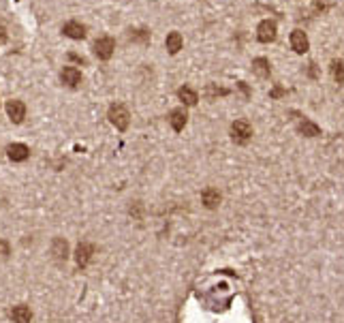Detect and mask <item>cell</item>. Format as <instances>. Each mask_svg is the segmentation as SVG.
Instances as JSON below:
<instances>
[{"mask_svg":"<svg viewBox=\"0 0 344 323\" xmlns=\"http://www.w3.org/2000/svg\"><path fill=\"white\" fill-rule=\"evenodd\" d=\"M203 203H205V208L214 210V208L221 203V193H218L216 189H205L203 191Z\"/></svg>","mask_w":344,"mask_h":323,"instance_id":"2e32d148","label":"cell"},{"mask_svg":"<svg viewBox=\"0 0 344 323\" xmlns=\"http://www.w3.org/2000/svg\"><path fill=\"white\" fill-rule=\"evenodd\" d=\"M113 49H116V41L111 37H101L95 41V56L99 60H109L113 56Z\"/></svg>","mask_w":344,"mask_h":323,"instance_id":"7a4b0ae2","label":"cell"},{"mask_svg":"<svg viewBox=\"0 0 344 323\" xmlns=\"http://www.w3.org/2000/svg\"><path fill=\"white\" fill-rule=\"evenodd\" d=\"M7 41V30H5V26L0 24V43H5Z\"/></svg>","mask_w":344,"mask_h":323,"instance_id":"cb8c5ba5","label":"cell"},{"mask_svg":"<svg viewBox=\"0 0 344 323\" xmlns=\"http://www.w3.org/2000/svg\"><path fill=\"white\" fill-rule=\"evenodd\" d=\"M283 95H285V90H283V88H276V90L272 92V97H283Z\"/></svg>","mask_w":344,"mask_h":323,"instance_id":"d4e9b609","label":"cell"},{"mask_svg":"<svg viewBox=\"0 0 344 323\" xmlns=\"http://www.w3.org/2000/svg\"><path fill=\"white\" fill-rule=\"evenodd\" d=\"M11 319H13V323H30L33 321V312H30L28 306L19 304V306H15L11 310Z\"/></svg>","mask_w":344,"mask_h":323,"instance_id":"7c38bea8","label":"cell"},{"mask_svg":"<svg viewBox=\"0 0 344 323\" xmlns=\"http://www.w3.org/2000/svg\"><path fill=\"white\" fill-rule=\"evenodd\" d=\"M229 95V90L227 88H216V86H207V97L214 99V97H225Z\"/></svg>","mask_w":344,"mask_h":323,"instance_id":"44dd1931","label":"cell"},{"mask_svg":"<svg viewBox=\"0 0 344 323\" xmlns=\"http://www.w3.org/2000/svg\"><path fill=\"white\" fill-rule=\"evenodd\" d=\"M131 39L137 41V43H148V41H150V33H148L145 28H141V30H131Z\"/></svg>","mask_w":344,"mask_h":323,"instance_id":"d6986e66","label":"cell"},{"mask_svg":"<svg viewBox=\"0 0 344 323\" xmlns=\"http://www.w3.org/2000/svg\"><path fill=\"white\" fill-rule=\"evenodd\" d=\"M7 113H9V118H11V122L19 124V122H24V118H26V105L22 101L13 99V101L7 103Z\"/></svg>","mask_w":344,"mask_h":323,"instance_id":"52a82bcc","label":"cell"},{"mask_svg":"<svg viewBox=\"0 0 344 323\" xmlns=\"http://www.w3.org/2000/svg\"><path fill=\"white\" fill-rule=\"evenodd\" d=\"M51 253H54L56 259H67L69 257V246L62 238H56L54 244H51Z\"/></svg>","mask_w":344,"mask_h":323,"instance_id":"e0dca14e","label":"cell"},{"mask_svg":"<svg viewBox=\"0 0 344 323\" xmlns=\"http://www.w3.org/2000/svg\"><path fill=\"white\" fill-rule=\"evenodd\" d=\"M182 45H184V39H182V35L180 33H169L167 35V39H165V47H167V51L169 54H178V51L182 49Z\"/></svg>","mask_w":344,"mask_h":323,"instance_id":"30bf717a","label":"cell"},{"mask_svg":"<svg viewBox=\"0 0 344 323\" xmlns=\"http://www.w3.org/2000/svg\"><path fill=\"white\" fill-rule=\"evenodd\" d=\"M7 255H9V242L0 240V257H7Z\"/></svg>","mask_w":344,"mask_h":323,"instance_id":"7402d4cb","label":"cell"},{"mask_svg":"<svg viewBox=\"0 0 344 323\" xmlns=\"http://www.w3.org/2000/svg\"><path fill=\"white\" fill-rule=\"evenodd\" d=\"M299 133H301V135H306V137H317V135H321V129L317 127L315 122L304 120V122L299 124Z\"/></svg>","mask_w":344,"mask_h":323,"instance_id":"ac0fdd59","label":"cell"},{"mask_svg":"<svg viewBox=\"0 0 344 323\" xmlns=\"http://www.w3.org/2000/svg\"><path fill=\"white\" fill-rule=\"evenodd\" d=\"M62 33H65V37H69V39L81 41V39H86V26L79 24V22H67L65 26H62Z\"/></svg>","mask_w":344,"mask_h":323,"instance_id":"ba28073f","label":"cell"},{"mask_svg":"<svg viewBox=\"0 0 344 323\" xmlns=\"http://www.w3.org/2000/svg\"><path fill=\"white\" fill-rule=\"evenodd\" d=\"M186 120H189V116H186V111H184L182 107L173 109V111L169 113V124L173 127V131H178V133L186 127Z\"/></svg>","mask_w":344,"mask_h":323,"instance_id":"8fae6325","label":"cell"},{"mask_svg":"<svg viewBox=\"0 0 344 323\" xmlns=\"http://www.w3.org/2000/svg\"><path fill=\"white\" fill-rule=\"evenodd\" d=\"M331 75H333V79H336L338 84H342V60L340 58L331 62Z\"/></svg>","mask_w":344,"mask_h":323,"instance_id":"ffe728a7","label":"cell"},{"mask_svg":"<svg viewBox=\"0 0 344 323\" xmlns=\"http://www.w3.org/2000/svg\"><path fill=\"white\" fill-rule=\"evenodd\" d=\"M253 71L257 73L259 77H269V73H272V65H269L267 58H255L253 60Z\"/></svg>","mask_w":344,"mask_h":323,"instance_id":"5bb4252c","label":"cell"},{"mask_svg":"<svg viewBox=\"0 0 344 323\" xmlns=\"http://www.w3.org/2000/svg\"><path fill=\"white\" fill-rule=\"evenodd\" d=\"M231 135H233L235 141L244 143V141H248L250 137H253V127H250L246 120H235L231 124Z\"/></svg>","mask_w":344,"mask_h":323,"instance_id":"277c9868","label":"cell"},{"mask_svg":"<svg viewBox=\"0 0 344 323\" xmlns=\"http://www.w3.org/2000/svg\"><path fill=\"white\" fill-rule=\"evenodd\" d=\"M7 154H9V159H11V161L22 163V161H26L28 156H30V148H28V145H24V143H11L7 148Z\"/></svg>","mask_w":344,"mask_h":323,"instance_id":"9c48e42d","label":"cell"},{"mask_svg":"<svg viewBox=\"0 0 344 323\" xmlns=\"http://www.w3.org/2000/svg\"><path fill=\"white\" fill-rule=\"evenodd\" d=\"M60 79L62 84L69 86V88H77L81 84V71L75 67H65L60 71Z\"/></svg>","mask_w":344,"mask_h":323,"instance_id":"8992f818","label":"cell"},{"mask_svg":"<svg viewBox=\"0 0 344 323\" xmlns=\"http://www.w3.org/2000/svg\"><path fill=\"white\" fill-rule=\"evenodd\" d=\"M178 97H180V101L186 103V105H197V101H199V95H197L191 86H182L178 90Z\"/></svg>","mask_w":344,"mask_h":323,"instance_id":"9a60e30c","label":"cell"},{"mask_svg":"<svg viewBox=\"0 0 344 323\" xmlns=\"http://www.w3.org/2000/svg\"><path fill=\"white\" fill-rule=\"evenodd\" d=\"M291 47H293L295 54H306L310 49V41H308L304 30H293V33H291Z\"/></svg>","mask_w":344,"mask_h":323,"instance_id":"5b68a950","label":"cell"},{"mask_svg":"<svg viewBox=\"0 0 344 323\" xmlns=\"http://www.w3.org/2000/svg\"><path fill=\"white\" fill-rule=\"evenodd\" d=\"M92 253H95V246L92 244H88V242H83V244H79L77 246V263L83 268V266H88V261L92 259Z\"/></svg>","mask_w":344,"mask_h":323,"instance_id":"4fadbf2b","label":"cell"},{"mask_svg":"<svg viewBox=\"0 0 344 323\" xmlns=\"http://www.w3.org/2000/svg\"><path fill=\"white\" fill-rule=\"evenodd\" d=\"M107 118H109V122H111L118 131H127V129H129L131 113H129V109H127V107L122 105V103H113V105L109 107Z\"/></svg>","mask_w":344,"mask_h":323,"instance_id":"6da1fadb","label":"cell"},{"mask_svg":"<svg viewBox=\"0 0 344 323\" xmlns=\"http://www.w3.org/2000/svg\"><path fill=\"white\" fill-rule=\"evenodd\" d=\"M69 58H71L73 62H77V65H86V58H81V56H77V54H69Z\"/></svg>","mask_w":344,"mask_h":323,"instance_id":"603a6c76","label":"cell"},{"mask_svg":"<svg viewBox=\"0 0 344 323\" xmlns=\"http://www.w3.org/2000/svg\"><path fill=\"white\" fill-rule=\"evenodd\" d=\"M257 39L261 43H272L276 39V22L274 19H263L261 24L257 26Z\"/></svg>","mask_w":344,"mask_h":323,"instance_id":"3957f363","label":"cell"}]
</instances>
